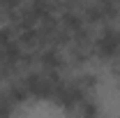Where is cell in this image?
Instances as JSON below:
<instances>
[{"label":"cell","instance_id":"cell-1","mask_svg":"<svg viewBox=\"0 0 120 118\" xmlns=\"http://www.w3.org/2000/svg\"><path fill=\"white\" fill-rule=\"evenodd\" d=\"M97 51L104 58H113L120 53V35H116L113 30H106L104 35L97 39Z\"/></svg>","mask_w":120,"mask_h":118}]
</instances>
